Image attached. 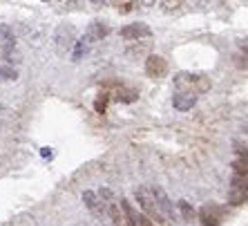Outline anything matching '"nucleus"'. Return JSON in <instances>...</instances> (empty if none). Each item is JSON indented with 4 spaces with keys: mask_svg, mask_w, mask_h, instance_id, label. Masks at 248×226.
<instances>
[{
    "mask_svg": "<svg viewBox=\"0 0 248 226\" xmlns=\"http://www.w3.org/2000/svg\"><path fill=\"white\" fill-rule=\"evenodd\" d=\"M83 202H85L87 209L92 210V213H96V215H103L105 209H108V206H105V202H103V197H101L98 193H94V191H85V193H83Z\"/></svg>",
    "mask_w": 248,
    "mask_h": 226,
    "instance_id": "nucleus-7",
    "label": "nucleus"
},
{
    "mask_svg": "<svg viewBox=\"0 0 248 226\" xmlns=\"http://www.w3.org/2000/svg\"><path fill=\"white\" fill-rule=\"evenodd\" d=\"M179 7H184V0H161L163 12H174V9H179Z\"/></svg>",
    "mask_w": 248,
    "mask_h": 226,
    "instance_id": "nucleus-18",
    "label": "nucleus"
},
{
    "mask_svg": "<svg viewBox=\"0 0 248 226\" xmlns=\"http://www.w3.org/2000/svg\"><path fill=\"white\" fill-rule=\"evenodd\" d=\"M0 79H7V81H16L18 79V70L9 63H2L0 61Z\"/></svg>",
    "mask_w": 248,
    "mask_h": 226,
    "instance_id": "nucleus-14",
    "label": "nucleus"
},
{
    "mask_svg": "<svg viewBox=\"0 0 248 226\" xmlns=\"http://www.w3.org/2000/svg\"><path fill=\"white\" fill-rule=\"evenodd\" d=\"M114 99L123 101V103H134L139 99V92L137 90H127V87H116L114 90Z\"/></svg>",
    "mask_w": 248,
    "mask_h": 226,
    "instance_id": "nucleus-12",
    "label": "nucleus"
},
{
    "mask_svg": "<svg viewBox=\"0 0 248 226\" xmlns=\"http://www.w3.org/2000/svg\"><path fill=\"white\" fill-rule=\"evenodd\" d=\"M232 170L239 177H248V157H237L235 163H232Z\"/></svg>",
    "mask_w": 248,
    "mask_h": 226,
    "instance_id": "nucleus-15",
    "label": "nucleus"
},
{
    "mask_svg": "<svg viewBox=\"0 0 248 226\" xmlns=\"http://www.w3.org/2000/svg\"><path fill=\"white\" fill-rule=\"evenodd\" d=\"M137 202L141 204L145 215L150 220H155L156 224H174L177 222L172 202L159 186H141V188H137Z\"/></svg>",
    "mask_w": 248,
    "mask_h": 226,
    "instance_id": "nucleus-1",
    "label": "nucleus"
},
{
    "mask_svg": "<svg viewBox=\"0 0 248 226\" xmlns=\"http://www.w3.org/2000/svg\"><path fill=\"white\" fill-rule=\"evenodd\" d=\"M72 29L69 27H58L56 32V43H61V47H67L69 43H72Z\"/></svg>",
    "mask_w": 248,
    "mask_h": 226,
    "instance_id": "nucleus-16",
    "label": "nucleus"
},
{
    "mask_svg": "<svg viewBox=\"0 0 248 226\" xmlns=\"http://www.w3.org/2000/svg\"><path fill=\"white\" fill-rule=\"evenodd\" d=\"M177 209H179V215H181V220L184 222H192L195 220V209L190 206V202H186V199H181L179 204H177Z\"/></svg>",
    "mask_w": 248,
    "mask_h": 226,
    "instance_id": "nucleus-13",
    "label": "nucleus"
},
{
    "mask_svg": "<svg viewBox=\"0 0 248 226\" xmlns=\"http://www.w3.org/2000/svg\"><path fill=\"white\" fill-rule=\"evenodd\" d=\"M92 2V7H103V5H108L110 0H90Z\"/></svg>",
    "mask_w": 248,
    "mask_h": 226,
    "instance_id": "nucleus-21",
    "label": "nucleus"
},
{
    "mask_svg": "<svg viewBox=\"0 0 248 226\" xmlns=\"http://www.w3.org/2000/svg\"><path fill=\"white\" fill-rule=\"evenodd\" d=\"M108 34H110V29H108V25H103V23H92L90 29H87V36H90L94 43L101 41V38H105Z\"/></svg>",
    "mask_w": 248,
    "mask_h": 226,
    "instance_id": "nucleus-11",
    "label": "nucleus"
},
{
    "mask_svg": "<svg viewBox=\"0 0 248 226\" xmlns=\"http://www.w3.org/2000/svg\"><path fill=\"white\" fill-rule=\"evenodd\" d=\"M121 204H108V213H110V217H112V222H114V226H130L127 224V217H125V213H121Z\"/></svg>",
    "mask_w": 248,
    "mask_h": 226,
    "instance_id": "nucleus-10",
    "label": "nucleus"
},
{
    "mask_svg": "<svg viewBox=\"0 0 248 226\" xmlns=\"http://www.w3.org/2000/svg\"><path fill=\"white\" fill-rule=\"evenodd\" d=\"M137 226H156L155 222L148 217V215H139V220H137Z\"/></svg>",
    "mask_w": 248,
    "mask_h": 226,
    "instance_id": "nucleus-20",
    "label": "nucleus"
},
{
    "mask_svg": "<svg viewBox=\"0 0 248 226\" xmlns=\"http://www.w3.org/2000/svg\"><path fill=\"white\" fill-rule=\"evenodd\" d=\"M145 72H148L150 79H163L168 72L166 58L159 56V54H150V56L145 58Z\"/></svg>",
    "mask_w": 248,
    "mask_h": 226,
    "instance_id": "nucleus-4",
    "label": "nucleus"
},
{
    "mask_svg": "<svg viewBox=\"0 0 248 226\" xmlns=\"http://www.w3.org/2000/svg\"><path fill=\"white\" fill-rule=\"evenodd\" d=\"M199 222H202V226H219V222H221L219 206H215V204L202 206V210H199Z\"/></svg>",
    "mask_w": 248,
    "mask_h": 226,
    "instance_id": "nucleus-6",
    "label": "nucleus"
},
{
    "mask_svg": "<svg viewBox=\"0 0 248 226\" xmlns=\"http://www.w3.org/2000/svg\"><path fill=\"white\" fill-rule=\"evenodd\" d=\"M172 105L177 110L186 112V110H192L197 105V94H190V92H177L172 99Z\"/></svg>",
    "mask_w": 248,
    "mask_h": 226,
    "instance_id": "nucleus-8",
    "label": "nucleus"
},
{
    "mask_svg": "<svg viewBox=\"0 0 248 226\" xmlns=\"http://www.w3.org/2000/svg\"><path fill=\"white\" fill-rule=\"evenodd\" d=\"M92 38H90V36H83V38H78V41L74 43V52H72V58H74V61H81L83 56H85L87 52H90V47H92Z\"/></svg>",
    "mask_w": 248,
    "mask_h": 226,
    "instance_id": "nucleus-9",
    "label": "nucleus"
},
{
    "mask_svg": "<svg viewBox=\"0 0 248 226\" xmlns=\"http://www.w3.org/2000/svg\"><path fill=\"white\" fill-rule=\"evenodd\" d=\"M174 87L177 92L203 94L210 90V79L206 74H192V72H179L174 76Z\"/></svg>",
    "mask_w": 248,
    "mask_h": 226,
    "instance_id": "nucleus-2",
    "label": "nucleus"
},
{
    "mask_svg": "<svg viewBox=\"0 0 248 226\" xmlns=\"http://www.w3.org/2000/svg\"><path fill=\"white\" fill-rule=\"evenodd\" d=\"M228 202H231L232 206H239V204L248 202V177L235 175L232 186H231V195H228Z\"/></svg>",
    "mask_w": 248,
    "mask_h": 226,
    "instance_id": "nucleus-3",
    "label": "nucleus"
},
{
    "mask_svg": "<svg viewBox=\"0 0 248 226\" xmlns=\"http://www.w3.org/2000/svg\"><path fill=\"white\" fill-rule=\"evenodd\" d=\"M108 101H110V97H108V94H98L96 101H94V110L103 114V112H105V105H108Z\"/></svg>",
    "mask_w": 248,
    "mask_h": 226,
    "instance_id": "nucleus-19",
    "label": "nucleus"
},
{
    "mask_svg": "<svg viewBox=\"0 0 248 226\" xmlns=\"http://www.w3.org/2000/svg\"><path fill=\"white\" fill-rule=\"evenodd\" d=\"M114 7H119L121 14H130L139 7V0H114Z\"/></svg>",
    "mask_w": 248,
    "mask_h": 226,
    "instance_id": "nucleus-17",
    "label": "nucleus"
},
{
    "mask_svg": "<svg viewBox=\"0 0 248 226\" xmlns=\"http://www.w3.org/2000/svg\"><path fill=\"white\" fill-rule=\"evenodd\" d=\"M152 34V29L145 23H130L121 29V36L125 41H139V38H148Z\"/></svg>",
    "mask_w": 248,
    "mask_h": 226,
    "instance_id": "nucleus-5",
    "label": "nucleus"
},
{
    "mask_svg": "<svg viewBox=\"0 0 248 226\" xmlns=\"http://www.w3.org/2000/svg\"><path fill=\"white\" fill-rule=\"evenodd\" d=\"M143 2H145V5H152V0H143Z\"/></svg>",
    "mask_w": 248,
    "mask_h": 226,
    "instance_id": "nucleus-22",
    "label": "nucleus"
}]
</instances>
